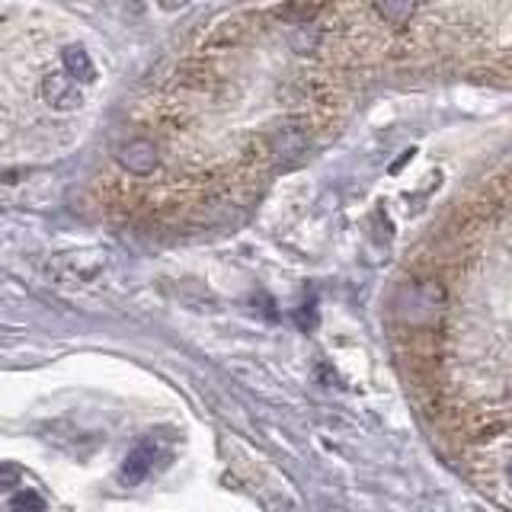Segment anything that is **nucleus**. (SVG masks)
Wrapping results in <instances>:
<instances>
[{
	"label": "nucleus",
	"instance_id": "7ed1b4c3",
	"mask_svg": "<svg viewBox=\"0 0 512 512\" xmlns=\"http://www.w3.org/2000/svg\"><path fill=\"white\" fill-rule=\"evenodd\" d=\"M116 160H119V167L128 170V173L148 176L160 164V151H157V144L148 141V138H132V141H125L122 148L116 151Z\"/></svg>",
	"mask_w": 512,
	"mask_h": 512
},
{
	"label": "nucleus",
	"instance_id": "20e7f679",
	"mask_svg": "<svg viewBox=\"0 0 512 512\" xmlns=\"http://www.w3.org/2000/svg\"><path fill=\"white\" fill-rule=\"evenodd\" d=\"M154 461H157V448H154L151 442H144V445L132 448V452H128V458L122 461V471H119L122 484H125V487L141 484V480L151 474Z\"/></svg>",
	"mask_w": 512,
	"mask_h": 512
},
{
	"label": "nucleus",
	"instance_id": "39448f33",
	"mask_svg": "<svg viewBox=\"0 0 512 512\" xmlns=\"http://www.w3.org/2000/svg\"><path fill=\"white\" fill-rule=\"evenodd\" d=\"M61 64H64V74H71L77 84H90L96 80V68H93V58L84 45H68L61 52Z\"/></svg>",
	"mask_w": 512,
	"mask_h": 512
},
{
	"label": "nucleus",
	"instance_id": "f03ea898",
	"mask_svg": "<svg viewBox=\"0 0 512 512\" xmlns=\"http://www.w3.org/2000/svg\"><path fill=\"white\" fill-rule=\"evenodd\" d=\"M42 100L48 109H58V112H74L84 106V87L77 84L71 74H48L42 80Z\"/></svg>",
	"mask_w": 512,
	"mask_h": 512
},
{
	"label": "nucleus",
	"instance_id": "423d86ee",
	"mask_svg": "<svg viewBox=\"0 0 512 512\" xmlns=\"http://www.w3.org/2000/svg\"><path fill=\"white\" fill-rule=\"evenodd\" d=\"M10 512H45V503H42V496H39V493L23 490V493H16V496H13Z\"/></svg>",
	"mask_w": 512,
	"mask_h": 512
},
{
	"label": "nucleus",
	"instance_id": "6e6552de",
	"mask_svg": "<svg viewBox=\"0 0 512 512\" xmlns=\"http://www.w3.org/2000/svg\"><path fill=\"white\" fill-rule=\"evenodd\" d=\"M186 4V0H160V7H164V10H176V7H183Z\"/></svg>",
	"mask_w": 512,
	"mask_h": 512
},
{
	"label": "nucleus",
	"instance_id": "1a4fd4ad",
	"mask_svg": "<svg viewBox=\"0 0 512 512\" xmlns=\"http://www.w3.org/2000/svg\"><path fill=\"white\" fill-rule=\"evenodd\" d=\"M272 512H292V506H285V509H279V506H272Z\"/></svg>",
	"mask_w": 512,
	"mask_h": 512
},
{
	"label": "nucleus",
	"instance_id": "0eeeda50",
	"mask_svg": "<svg viewBox=\"0 0 512 512\" xmlns=\"http://www.w3.org/2000/svg\"><path fill=\"white\" fill-rule=\"evenodd\" d=\"M16 468H10V464H0V490H10V487H16Z\"/></svg>",
	"mask_w": 512,
	"mask_h": 512
},
{
	"label": "nucleus",
	"instance_id": "f257e3e1",
	"mask_svg": "<svg viewBox=\"0 0 512 512\" xmlns=\"http://www.w3.org/2000/svg\"><path fill=\"white\" fill-rule=\"evenodd\" d=\"M391 340L436 445L512 512V180L464 208L400 282Z\"/></svg>",
	"mask_w": 512,
	"mask_h": 512
}]
</instances>
